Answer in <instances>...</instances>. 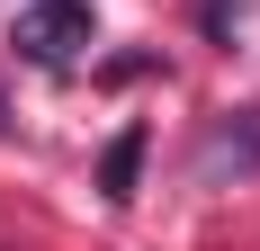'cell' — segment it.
<instances>
[{
  "instance_id": "6da1fadb",
  "label": "cell",
  "mask_w": 260,
  "mask_h": 251,
  "mask_svg": "<svg viewBox=\"0 0 260 251\" xmlns=\"http://www.w3.org/2000/svg\"><path fill=\"white\" fill-rule=\"evenodd\" d=\"M81 45H90V9H81V0H36V9L18 18V54L45 63V72H63Z\"/></svg>"
},
{
  "instance_id": "7a4b0ae2",
  "label": "cell",
  "mask_w": 260,
  "mask_h": 251,
  "mask_svg": "<svg viewBox=\"0 0 260 251\" xmlns=\"http://www.w3.org/2000/svg\"><path fill=\"white\" fill-rule=\"evenodd\" d=\"M198 171H207V179H224V171H260V108H242V117H224V125H215V135H207V152H198Z\"/></svg>"
},
{
  "instance_id": "3957f363",
  "label": "cell",
  "mask_w": 260,
  "mask_h": 251,
  "mask_svg": "<svg viewBox=\"0 0 260 251\" xmlns=\"http://www.w3.org/2000/svg\"><path fill=\"white\" fill-rule=\"evenodd\" d=\"M135 179H144V125H126V135L99 152V189L108 198H135Z\"/></svg>"
},
{
  "instance_id": "277c9868",
  "label": "cell",
  "mask_w": 260,
  "mask_h": 251,
  "mask_svg": "<svg viewBox=\"0 0 260 251\" xmlns=\"http://www.w3.org/2000/svg\"><path fill=\"white\" fill-rule=\"evenodd\" d=\"M207 27L224 36V27H242V0H207Z\"/></svg>"
},
{
  "instance_id": "5b68a950",
  "label": "cell",
  "mask_w": 260,
  "mask_h": 251,
  "mask_svg": "<svg viewBox=\"0 0 260 251\" xmlns=\"http://www.w3.org/2000/svg\"><path fill=\"white\" fill-rule=\"evenodd\" d=\"M0 117H9V108H0Z\"/></svg>"
}]
</instances>
